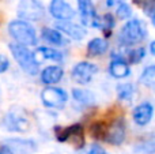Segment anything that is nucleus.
Masks as SVG:
<instances>
[{"mask_svg": "<svg viewBox=\"0 0 155 154\" xmlns=\"http://www.w3.org/2000/svg\"><path fill=\"white\" fill-rule=\"evenodd\" d=\"M8 33L18 44L26 46H33L37 44L35 30L26 21H12L8 25Z\"/></svg>", "mask_w": 155, "mask_h": 154, "instance_id": "obj_1", "label": "nucleus"}, {"mask_svg": "<svg viewBox=\"0 0 155 154\" xmlns=\"http://www.w3.org/2000/svg\"><path fill=\"white\" fill-rule=\"evenodd\" d=\"M10 51L12 53L14 59L16 60L21 68L23 71H26L30 75H35L38 72V64L35 63L33 53L29 51L26 45L22 44H10Z\"/></svg>", "mask_w": 155, "mask_h": 154, "instance_id": "obj_2", "label": "nucleus"}, {"mask_svg": "<svg viewBox=\"0 0 155 154\" xmlns=\"http://www.w3.org/2000/svg\"><path fill=\"white\" fill-rule=\"evenodd\" d=\"M121 41L127 45H134L137 44L146 37V27L144 23L139 19H132L128 23L124 25L120 33Z\"/></svg>", "mask_w": 155, "mask_h": 154, "instance_id": "obj_3", "label": "nucleus"}, {"mask_svg": "<svg viewBox=\"0 0 155 154\" xmlns=\"http://www.w3.org/2000/svg\"><path fill=\"white\" fill-rule=\"evenodd\" d=\"M18 15L25 21H38L44 16V7L37 0H22L18 5Z\"/></svg>", "mask_w": 155, "mask_h": 154, "instance_id": "obj_4", "label": "nucleus"}, {"mask_svg": "<svg viewBox=\"0 0 155 154\" xmlns=\"http://www.w3.org/2000/svg\"><path fill=\"white\" fill-rule=\"evenodd\" d=\"M67 98V93L59 87H46L41 93V100L48 108H60L65 104Z\"/></svg>", "mask_w": 155, "mask_h": 154, "instance_id": "obj_5", "label": "nucleus"}, {"mask_svg": "<svg viewBox=\"0 0 155 154\" xmlns=\"http://www.w3.org/2000/svg\"><path fill=\"white\" fill-rule=\"evenodd\" d=\"M49 12L57 21H70L71 18L75 16L74 8L67 2H64V0H52L51 7H49Z\"/></svg>", "mask_w": 155, "mask_h": 154, "instance_id": "obj_6", "label": "nucleus"}, {"mask_svg": "<svg viewBox=\"0 0 155 154\" xmlns=\"http://www.w3.org/2000/svg\"><path fill=\"white\" fill-rule=\"evenodd\" d=\"M97 72V65L91 64L88 62H82L78 63L72 70V78L74 81L80 85L88 83L93 78V75Z\"/></svg>", "mask_w": 155, "mask_h": 154, "instance_id": "obj_7", "label": "nucleus"}, {"mask_svg": "<svg viewBox=\"0 0 155 154\" xmlns=\"http://www.w3.org/2000/svg\"><path fill=\"white\" fill-rule=\"evenodd\" d=\"M80 11V21L84 26H95L98 27L99 19L97 18L93 7V0H78Z\"/></svg>", "mask_w": 155, "mask_h": 154, "instance_id": "obj_8", "label": "nucleus"}, {"mask_svg": "<svg viewBox=\"0 0 155 154\" xmlns=\"http://www.w3.org/2000/svg\"><path fill=\"white\" fill-rule=\"evenodd\" d=\"M4 124L7 126L8 130L18 131V132H26L30 128V124L26 117L22 116V113L15 111H11L4 119Z\"/></svg>", "mask_w": 155, "mask_h": 154, "instance_id": "obj_9", "label": "nucleus"}, {"mask_svg": "<svg viewBox=\"0 0 155 154\" xmlns=\"http://www.w3.org/2000/svg\"><path fill=\"white\" fill-rule=\"evenodd\" d=\"M5 146L11 149L14 154H31L35 152V143L33 141L27 139H19V138H11L5 141Z\"/></svg>", "mask_w": 155, "mask_h": 154, "instance_id": "obj_10", "label": "nucleus"}, {"mask_svg": "<svg viewBox=\"0 0 155 154\" xmlns=\"http://www.w3.org/2000/svg\"><path fill=\"white\" fill-rule=\"evenodd\" d=\"M56 27L60 30L61 33L67 34L68 37H71L72 40H82L83 37L86 35V29L80 25L72 23V22L68 21H59L56 23Z\"/></svg>", "mask_w": 155, "mask_h": 154, "instance_id": "obj_11", "label": "nucleus"}, {"mask_svg": "<svg viewBox=\"0 0 155 154\" xmlns=\"http://www.w3.org/2000/svg\"><path fill=\"white\" fill-rule=\"evenodd\" d=\"M154 113V108L150 102H143L137 105L134 111V120L136 124L139 126H146L150 123L151 117Z\"/></svg>", "mask_w": 155, "mask_h": 154, "instance_id": "obj_12", "label": "nucleus"}, {"mask_svg": "<svg viewBox=\"0 0 155 154\" xmlns=\"http://www.w3.org/2000/svg\"><path fill=\"white\" fill-rule=\"evenodd\" d=\"M125 138V128H124V123L123 120H117L114 122V124L110 127V130L107 131L106 135V142L112 145H120L121 142Z\"/></svg>", "mask_w": 155, "mask_h": 154, "instance_id": "obj_13", "label": "nucleus"}, {"mask_svg": "<svg viewBox=\"0 0 155 154\" xmlns=\"http://www.w3.org/2000/svg\"><path fill=\"white\" fill-rule=\"evenodd\" d=\"M33 57H34L35 63L40 64V63H44L46 60H53V62H60L63 59L61 53L52 48H38L33 52Z\"/></svg>", "mask_w": 155, "mask_h": 154, "instance_id": "obj_14", "label": "nucleus"}, {"mask_svg": "<svg viewBox=\"0 0 155 154\" xmlns=\"http://www.w3.org/2000/svg\"><path fill=\"white\" fill-rule=\"evenodd\" d=\"M63 76V68L59 65H51L46 67L41 74V81L46 85H54L61 79Z\"/></svg>", "mask_w": 155, "mask_h": 154, "instance_id": "obj_15", "label": "nucleus"}, {"mask_svg": "<svg viewBox=\"0 0 155 154\" xmlns=\"http://www.w3.org/2000/svg\"><path fill=\"white\" fill-rule=\"evenodd\" d=\"M110 74L114 78H125L129 75V67L123 59H116L110 63Z\"/></svg>", "mask_w": 155, "mask_h": 154, "instance_id": "obj_16", "label": "nucleus"}, {"mask_svg": "<svg viewBox=\"0 0 155 154\" xmlns=\"http://www.w3.org/2000/svg\"><path fill=\"white\" fill-rule=\"evenodd\" d=\"M88 53L93 55V56H99V55L105 53L107 49V42L102 38H94L88 42Z\"/></svg>", "mask_w": 155, "mask_h": 154, "instance_id": "obj_17", "label": "nucleus"}, {"mask_svg": "<svg viewBox=\"0 0 155 154\" xmlns=\"http://www.w3.org/2000/svg\"><path fill=\"white\" fill-rule=\"evenodd\" d=\"M72 95L78 102L82 104V105H91V104H94V94L90 92V90L74 89Z\"/></svg>", "mask_w": 155, "mask_h": 154, "instance_id": "obj_18", "label": "nucleus"}, {"mask_svg": "<svg viewBox=\"0 0 155 154\" xmlns=\"http://www.w3.org/2000/svg\"><path fill=\"white\" fill-rule=\"evenodd\" d=\"M42 37H44V40H46L48 42L53 44V45H63V44H65L64 38L60 34V32L53 30V29H48V27L42 29Z\"/></svg>", "mask_w": 155, "mask_h": 154, "instance_id": "obj_19", "label": "nucleus"}, {"mask_svg": "<svg viewBox=\"0 0 155 154\" xmlns=\"http://www.w3.org/2000/svg\"><path fill=\"white\" fill-rule=\"evenodd\" d=\"M135 152L140 154H155V135L148 138L147 141H143L139 145H136Z\"/></svg>", "mask_w": 155, "mask_h": 154, "instance_id": "obj_20", "label": "nucleus"}, {"mask_svg": "<svg viewBox=\"0 0 155 154\" xmlns=\"http://www.w3.org/2000/svg\"><path fill=\"white\" fill-rule=\"evenodd\" d=\"M135 90H134V86L131 83H123V85H118L117 86V94H118V98L123 101H129L134 95Z\"/></svg>", "mask_w": 155, "mask_h": 154, "instance_id": "obj_21", "label": "nucleus"}, {"mask_svg": "<svg viewBox=\"0 0 155 154\" xmlns=\"http://www.w3.org/2000/svg\"><path fill=\"white\" fill-rule=\"evenodd\" d=\"M131 15H132V8L128 4H125V3H123L117 8V16L120 19H128Z\"/></svg>", "mask_w": 155, "mask_h": 154, "instance_id": "obj_22", "label": "nucleus"}, {"mask_svg": "<svg viewBox=\"0 0 155 154\" xmlns=\"http://www.w3.org/2000/svg\"><path fill=\"white\" fill-rule=\"evenodd\" d=\"M128 56H129L131 63H139L140 60L144 57V49L143 48H136V49H134V51L129 52Z\"/></svg>", "mask_w": 155, "mask_h": 154, "instance_id": "obj_23", "label": "nucleus"}, {"mask_svg": "<svg viewBox=\"0 0 155 154\" xmlns=\"http://www.w3.org/2000/svg\"><path fill=\"white\" fill-rule=\"evenodd\" d=\"M140 81H142L143 83H151V82H154L155 81V67H148L147 70L143 72Z\"/></svg>", "mask_w": 155, "mask_h": 154, "instance_id": "obj_24", "label": "nucleus"}, {"mask_svg": "<svg viewBox=\"0 0 155 154\" xmlns=\"http://www.w3.org/2000/svg\"><path fill=\"white\" fill-rule=\"evenodd\" d=\"M135 4L144 8L146 11H154L155 10V0H134Z\"/></svg>", "mask_w": 155, "mask_h": 154, "instance_id": "obj_25", "label": "nucleus"}, {"mask_svg": "<svg viewBox=\"0 0 155 154\" xmlns=\"http://www.w3.org/2000/svg\"><path fill=\"white\" fill-rule=\"evenodd\" d=\"M8 64H10V63H8V59H7V57H5L4 55H0V74L4 72V71L7 70V68H8Z\"/></svg>", "mask_w": 155, "mask_h": 154, "instance_id": "obj_26", "label": "nucleus"}, {"mask_svg": "<svg viewBox=\"0 0 155 154\" xmlns=\"http://www.w3.org/2000/svg\"><path fill=\"white\" fill-rule=\"evenodd\" d=\"M105 150L102 149L99 145H91V147H90V150H88V154H101V153H104Z\"/></svg>", "mask_w": 155, "mask_h": 154, "instance_id": "obj_27", "label": "nucleus"}, {"mask_svg": "<svg viewBox=\"0 0 155 154\" xmlns=\"http://www.w3.org/2000/svg\"><path fill=\"white\" fill-rule=\"evenodd\" d=\"M0 154H14L11 152V149L8 146H3L2 149H0Z\"/></svg>", "mask_w": 155, "mask_h": 154, "instance_id": "obj_28", "label": "nucleus"}, {"mask_svg": "<svg viewBox=\"0 0 155 154\" xmlns=\"http://www.w3.org/2000/svg\"><path fill=\"white\" fill-rule=\"evenodd\" d=\"M123 0H106V4L109 5V7H112V5L114 4H118V3H121Z\"/></svg>", "mask_w": 155, "mask_h": 154, "instance_id": "obj_29", "label": "nucleus"}, {"mask_svg": "<svg viewBox=\"0 0 155 154\" xmlns=\"http://www.w3.org/2000/svg\"><path fill=\"white\" fill-rule=\"evenodd\" d=\"M150 51H151V53L155 56V41H153L151 42V45H150Z\"/></svg>", "mask_w": 155, "mask_h": 154, "instance_id": "obj_30", "label": "nucleus"}, {"mask_svg": "<svg viewBox=\"0 0 155 154\" xmlns=\"http://www.w3.org/2000/svg\"><path fill=\"white\" fill-rule=\"evenodd\" d=\"M101 154H107V153H106V152H104V153H101Z\"/></svg>", "mask_w": 155, "mask_h": 154, "instance_id": "obj_31", "label": "nucleus"}]
</instances>
